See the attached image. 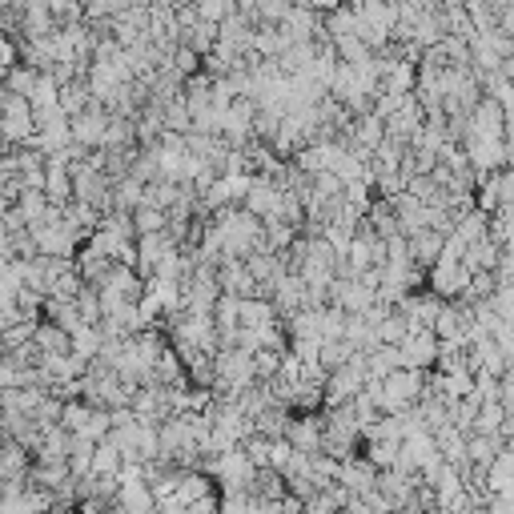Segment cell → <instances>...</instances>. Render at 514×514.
<instances>
[{
  "label": "cell",
  "mask_w": 514,
  "mask_h": 514,
  "mask_svg": "<svg viewBox=\"0 0 514 514\" xmlns=\"http://www.w3.org/2000/svg\"><path fill=\"white\" fill-rule=\"evenodd\" d=\"M253 430L257 434H266V438H278V434H286V422H290V406L286 402H270V406H262L253 418Z\"/></svg>",
  "instance_id": "8992f818"
},
{
  "label": "cell",
  "mask_w": 514,
  "mask_h": 514,
  "mask_svg": "<svg viewBox=\"0 0 514 514\" xmlns=\"http://www.w3.org/2000/svg\"><path fill=\"white\" fill-rule=\"evenodd\" d=\"M213 41H217V25H209V21H193V25H185L181 33H177V45H185V49H193L197 57H205L209 49H213Z\"/></svg>",
  "instance_id": "52a82bcc"
},
{
  "label": "cell",
  "mask_w": 514,
  "mask_h": 514,
  "mask_svg": "<svg viewBox=\"0 0 514 514\" xmlns=\"http://www.w3.org/2000/svg\"><path fill=\"white\" fill-rule=\"evenodd\" d=\"M406 330H410V326H406V318H402L394 306H390V310H386V314L374 322V334H378V342H390V346H398Z\"/></svg>",
  "instance_id": "9a60e30c"
},
{
  "label": "cell",
  "mask_w": 514,
  "mask_h": 514,
  "mask_svg": "<svg viewBox=\"0 0 514 514\" xmlns=\"http://www.w3.org/2000/svg\"><path fill=\"white\" fill-rule=\"evenodd\" d=\"M418 5H438V0H418Z\"/></svg>",
  "instance_id": "44dd1931"
},
{
  "label": "cell",
  "mask_w": 514,
  "mask_h": 514,
  "mask_svg": "<svg viewBox=\"0 0 514 514\" xmlns=\"http://www.w3.org/2000/svg\"><path fill=\"white\" fill-rule=\"evenodd\" d=\"M69 434H81V438H89V442H101V438L109 434V410H105V406H89L85 422H81L77 430H69Z\"/></svg>",
  "instance_id": "2e32d148"
},
{
  "label": "cell",
  "mask_w": 514,
  "mask_h": 514,
  "mask_svg": "<svg viewBox=\"0 0 514 514\" xmlns=\"http://www.w3.org/2000/svg\"><path fill=\"white\" fill-rule=\"evenodd\" d=\"M442 241H446V233H438V229H418L414 237H406L410 262L422 266V270H430V266H434V257L442 253Z\"/></svg>",
  "instance_id": "5b68a950"
},
{
  "label": "cell",
  "mask_w": 514,
  "mask_h": 514,
  "mask_svg": "<svg viewBox=\"0 0 514 514\" xmlns=\"http://www.w3.org/2000/svg\"><path fill=\"white\" fill-rule=\"evenodd\" d=\"M117 466H121V450H117L109 438L93 442V462H89V474H117Z\"/></svg>",
  "instance_id": "5bb4252c"
},
{
  "label": "cell",
  "mask_w": 514,
  "mask_h": 514,
  "mask_svg": "<svg viewBox=\"0 0 514 514\" xmlns=\"http://www.w3.org/2000/svg\"><path fill=\"white\" fill-rule=\"evenodd\" d=\"M69 350H73V354H81L85 362H89V358H97V350H101V326L81 322L77 330H69Z\"/></svg>",
  "instance_id": "9c48e42d"
},
{
  "label": "cell",
  "mask_w": 514,
  "mask_h": 514,
  "mask_svg": "<svg viewBox=\"0 0 514 514\" xmlns=\"http://www.w3.org/2000/svg\"><path fill=\"white\" fill-rule=\"evenodd\" d=\"M73 306H77L81 322H89V326L101 322V298H97V286L93 282H81V290L73 294Z\"/></svg>",
  "instance_id": "4fadbf2b"
},
{
  "label": "cell",
  "mask_w": 514,
  "mask_h": 514,
  "mask_svg": "<svg viewBox=\"0 0 514 514\" xmlns=\"http://www.w3.org/2000/svg\"><path fill=\"white\" fill-rule=\"evenodd\" d=\"M33 346H37L41 354H61V350H69V334H65L57 322L41 318V322L33 326Z\"/></svg>",
  "instance_id": "ba28073f"
},
{
  "label": "cell",
  "mask_w": 514,
  "mask_h": 514,
  "mask_svg": "<svg viewBox=\"0 0 514 514\" xmlns=\"http://www.w3.org/2000/svg\"><path fill=\"white\" fill-rule=\"evenodd\" d=\"M350 494H366V490H374V478H378V470L366 462V458H338V474H334Z\"/></svg>",
  "instance_id": "277c9868"
},
{
  "label": "cell",
  "mask_w": 514,
  "mask_h": 514,
  "mask_svg": "<svg viewBox=\"0 0 514 514\" xmlns=\"http://www.w3.org/2000/svg\"><path fill=\"white\" fill-rule=\"evenodd\" d=\"M470 282V270L462 266V257H434V266L426 270V286H430V294H438V298H458L462 294V286Z\"/></svg>",
  "instance_id": "6da1fadb"
},
{
  "label": "cell",
  "mask_w": 514,
  "mask_h": 514,
  "mask_svg": "<svg viewBox=\"0 0 514 514\" xmlns=\"http://www.w3.org/2000/svg\"><path fill=\"white\" fill-rule=\"evenodd\" d=\"M173 69H177L181 77H189V73H197V69H201V57H197L193 49L177 45V49H173Z\"/></svg>",
  "instance_id": "d6986e66"
},
{
  "label": "cell",
  "mask_w": 514,
  "mask_h": 514,
  "mask_svg": "<svg viewBox=\"0 0 514 514\" xmlns=\"http://www.w3.org/2000/svg\"><path fill=\"white\" fill-rule=\"evenodd\" d=\"M129 221H133V237H141V233H157V229H165V209H157V205H137L133 213H129Z\"/></svg>",
  "instance_id": "7c38bea8"
},
{
  "label": "cell",
  "mask_w": 514,
  "mask_h": 514,
  "mask_svg": "<svg viewBox=\"0 0 514 514\" xmlns=\"http://www.w3.org/2000/svg\"><path fill=\"white\" fill-rule=\"evenodd\" d=\"M193 9H197V17H201V21L221 25V21L233 13V0H193Z\"/></svg>",
  "instance_id": "ac0fdd59"
},
{
  "label": "cell",
  "mask_w": 514,
  "mask_h": 514,
  "mask_svg": "<svg viewBox=\"0 0 514 514\" xmlns=\"http://www.w3.org/2000/svg\"><path fill=\"white\" fill-rule=\"evenodd\" d=\"M366 442V462L374 466V470H386V466H394V458H398V438H362Z\"/></svg>",
  "instance_id": "30bf717a"
},
{
  "label": "cell",
  "mask_w": 514,
  "mask_h": 514,
  "mask_svg": "<svg viewBox=\"0 0 514 514\" xmlns=\"http://www.w3.org/2000/svg\"><path fill=\"white\" fill-rule=\"evenodd\" d=\"M306 5L314 9V13H330V9H338L342 0H306Z\"/></svg>",
  "instance_id": "ffe728a7"
},
{
  "label": "cell",
  "mask_w": 514,
  "mask_h": 514,
  "mask_svg": "<svg viewBox=\"0 0 514 514\" xmlns=\"http://www.w3.org/2000/svg\"><path fill=\"white\" fill-rule=\"evenodd\" d=\"M282 438L302 454L322 450V410H290V422H286Z\"/></svg>",
  "instance_id": "7a4b0ae2"
},
{
  "label": "cell",
  "mask_w": 514,
  "mask_h": 514,
  "mask_svg": "<svg viewBox=\"0 0 514 514\" xmlns=\"http://www.w3.org/2000/svg\"><path fill=\"white\" fill-rule=\"evenodd\" d=\"M13 205H17V213L25 217V225H33V221H41V217H45L49 197H45V189H21Z\"/></svg>",
  "instance_id": "8fae6325"
},
{
  "label": "cell",
  "mask_w": 514,
  "mask_h": 514,
  "mask_svg": "<svg viewBox=\"0 0 514 514\" xmlns=\"http://www.w3.org/2000/svg\"><path fill=\"white\" fill-rule=\"evenodd\" d=\"M249 358H253V374H257V378H274V374H278V362H282V350L257 346Z\"/></svg>",
  "instance_id": "e0dca14e"
},
{
  "label": "cell",
  "mask_w": 514,
  "mask_h": 514,
  "mask_svg": "<svg viewBox=\"0 0 514 514\" xmlns=\"http://www.w3.org/2000/svg\"><path fill=\"white\" fill-rule=\"evenodd\" d=\"M438 354V334L434 330H406L398 342V362L414 366V370H430Z\"/></svg>",
  "instance_id": "3957f363"
}]
</instances>
